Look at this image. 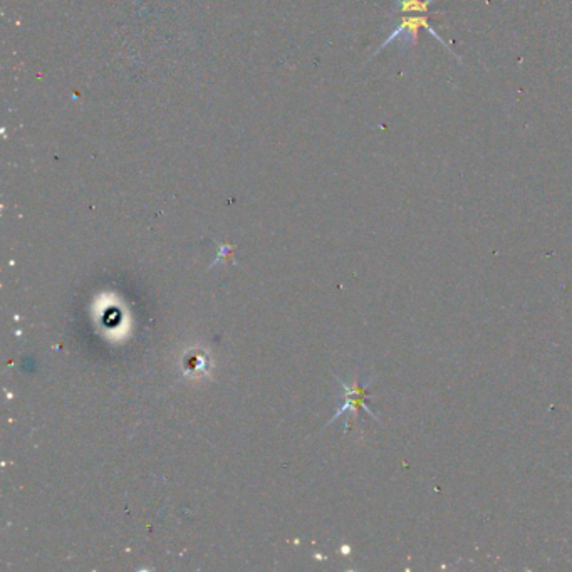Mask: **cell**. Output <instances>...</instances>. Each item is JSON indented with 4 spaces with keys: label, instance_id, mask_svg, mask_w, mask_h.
Instances as JSON below:
<instances>
[{
    "label": "cell",
    "instance_id": "obj_1",
    "mask_svg": "<svg viewBox=\"0 0 572 572\" xmlns=\"http://www.w3.org/2000/svg\"><path fill=\"white\" fill-rule=\"evenodd\" d=\"M428 18H430L428 14H421V16H405V17L401 18V24L398 26L396 29L391 32V36L388 37V39L383 42L381 48H379V49H383L384 46L391 44V42L395 41L396 37H401V36H405L408 41H411V44L416 46V42H418V31H420V29H426V31L430 32L431 36L435 37V39H437V41L440 42V44L445 46V48H447V49L450 51V46L447 44V42L443 41V37L440 36L438 32L435 31L433 27H431V26L428 24Z\"/></svg>",
    "mask_w": 572,
    "mask_h": 572
},
{
    "label": "cell",
    "instance_id": "obj_2",
    "mask_svg": "<svg viewBox=\"0 0 572 572\" xmlns=\"http://www.w3.org/2000/svg\"><path fill=\"white\" fill-rule=\"evenodd\" d=\"M342 388H344V391H346V403H344V406L341 408L339 411H337V413L332 416V418L327 421V425H331L332 421H334L337 416H341V415H344V413H353L354 415V418H356V413H358V408H364L366 411H368V413H371V415H374L373 411H369V408L364 405V400H366V388L364 386H361V384L358 383V379H356V381L351 384H346V383H342Z\"/></svg>",
    "mask_w": 572,
    "mask_h": 572
},
{
    "label": "cell",
    "instance_id": "obj_3",
    "mask_svg": "<svg viewBox=\"0 0 572 572\" xmlns=\"http://www.w3.org/2000/svg\"><path fill=\"white\" fill-rule=\"evenodd\" d=\"M400 4L401 12H421L428 14V7L433 0H396Z\"/></svg>",
    "mask_w": 572,
    "mask_h": 572
}]
</instances>
